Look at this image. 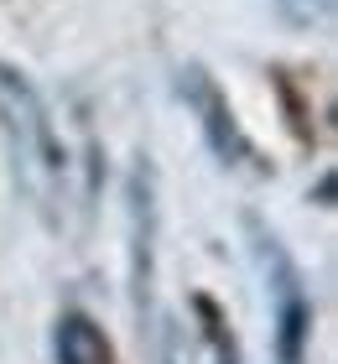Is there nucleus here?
Returning a JSON list of instances; mask_svg holds the SVG:
<instances>
[{
    "label": "nucleus",
    "mask_w": 338,
    "mask_h": 364,
    "mask_svg": "<svg viewBox=\"0 0 338 364\" xmlns=\"http://www.w3.org/2000/svg\"><path fill=\"white\" fill-rule=\"evenodd\" d=\"M0 120H6V136H11L16 177L26 182L31 203L47 208L58 198V182H63V146H58V130L47 120L37 89L11 68H0Z\"/></svg>",
    "instance_id": "1"
},
{
    "label": "nucleus",
    "mask_w": 338,
    "mask_h": 364,
    "mask_svg": "<svg viewBox=\"0 0 338 364\" xmlns=\"http://www.w3.org/2000/svg\"><path fill=\"white\" fill-rule=\"evenodd\" d=\"M260 260H265V291L276 302V338H281V364H302V343L312 328V307L307 291L297 281V266L286 260V250L270 235H260Z\"/></svg>",
    "instance_id": "2"
},
{
    "label": "nucleus",
    "mask_w": 338,
    "mask_h": 364,
    "mask_svg": "<svg viewBox=\"0 0 338 364\" xmlns=\"http://www.w3.org/2000/svg\"><path fill=\"white\" fill-rule=\"evenodd\" d=\"M182 89H188V99H193V109H198L203 130H208V141H213L218 161H234V167H240V161L250 156V146H245V136H240V130H234V120H229V105H224V94L213 89V78L203 73V68H188Z\"/></svg>",
    "instance_id": "3"
},
{
    "label": "nucleus",
    "mask_w": 338,
    "mask_h": 364,
    "mask_svg": "<svg viewBox=\"0 0 338 364\" xmlns=\"http://www.w3.org/2000/svg\"><path fill=\"white\" fill-rule=\"evenodd\" d=\"M58 364H110V338L83 318V312H63L58 318Z\"/></svg>",
    "instance_id": "4"
},
{
    "label": "nucleus",
    "mask_w": 338,
    "mask_h": 364,
    "mask_svg": "<svg viewBox=\"0 0 338 364\" xmlns=\"http://www.w3.org/2000/svg\"><path fill=\"white\" fill-rule=\"evenodd\" d=\"M198 307H203V333H208L213 364H240V349H234V333L224 328V318L213 312V302H198Z\"/></svg>",
    "instance_id": "5"
},
{
    "label": "nucleus",
    "mask_w": 338,
    "mask_h": 364,
    "mask_svg": "<svg viewBox=\"0 0 338 364\" xmlns=\"http://www.w3.org/2000/svg\"><path fill=\"white\" fill-rule=\"evenodd\" d=\"M276 6L292 26H328L333 16V0H276Z\"/></svg>",
    "instance_id": "6"
},
{
    "label": "nucleus",
    "mask_w": 338,
    "mask_h": 364,
    "mask_svg": "<svg viewBox=\"0 0 338 364\" xmlns=\"http://www.w3.org/2000/svg\"><path fill=\"white\" fill-rule=\"evenodd\" d=\"M162 364H193L188 354V333L177 323H162Z\"/></svg>",
    "instance_id": "7"
}]
</instances>
